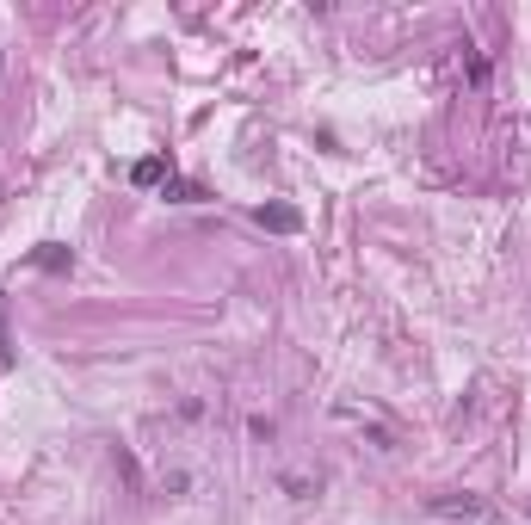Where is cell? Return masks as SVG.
I'll use <instances>...</instances> for the list:
<instances>
[{"instance_id":"cell-6","label":"cell","mask_w":531,"mask_h":525,"mask_svg":"<svg viewBox=\"0 0 531 525\" xmlns=\"http://www.w3.org/2000/svg\"><path fill=\"white\" fill-rule=\"evenodd\" d=\"M13 328H7V291H0V371H13Z\"/></svg>"},{"instance_id":"cell-5","label":"cell","mask_w":531,"mask_h":525,"mask_svg":"<svg viewBox=\"0 0 531 525\" xmlns=\"http://www.w3.org/2000/svg\"><path fill=\"white\" fill-rule=\"evenodd\" d=\"M31 266H44V272H68V266H75V254H68L62 241H44V248H31Z\"/></svg>"},{"instance_id":"cell-8","label":"cell","mask_w":531,"mask_h":525,"mask_svg":"<svg viewBox=\"0 0 531 525\" xmlns=\"http://www.w3.org/2000/svg\"><path fill=\"white\" fill-rule=\"evenodd\" d=\"M0 62H7V56H0Z\"/></svg>"},{"instance_id":"cell-1","label":"cell","mask_w":531,"mask_h":525,"mask_svg":"<svg viewBox=\"0 0 531 525\" xmlns=\"http://www.w3.org/2000/svg\"><path fill=\"white\" fill-rule=\"evenodd\" d=\"M427 519H433V525H507V513L494 507L488 495H470V488L433 495V501H427Z\"/></svg>"},{"instance_id":"cell-3","label":"cell","mask_w":531,"mask_h":525,"mask_svg":"<svg viewBox=\"0 0 531 525\" xmlns=\"http://www.w3.org/2000/svg\"><path fill=\"white\" fill-rule=\"evenodd\" d=\"M167 180H173V161H161V155L130 167V186H167Z\"/></svg>"},{"instance_id":"cell-7","label":"cell","mask_w":531,"mask_h":525,"mask_svg":"<svg viewBox=\"0 0 531 525\" xmlns=\"http://www.w3.org/2000/svg\"><path fill=\"white\" fill-rule=\"evenodd\" d=\"M161 198H167V204H198L204 192H198L192 180H167V186H161Z\"/></svg>"},{"instance_id":"cell-4","label":"cell","mask_w":531,"mask_h":525,"mask_svg":"<svg viewBox=\"0 0 531 525\" xmlns=\"http://www.w3.org/2000/svg\"><path fill=\"white\" fill-rule=\"evenodd\" d=\"M340 414H346V420H359V427L377 439V451H396V445H402V439H396V427H383L377 414H359V408H340Z\"/></svg>"},{"instance_id":"cell-2","label":"cell","mask_w":531,"mask_h":525,"mask_svg":"<svg viewBox=\"0 0 531 525\" xmlns=\"http://www.w3.org/2000/svg\"><path fill=\"white\" fill-rule=\"evenodd\" d=\"M254 223L272 229V235H297V229H303V210H291V204H266V210H254Z\"/></svg>"}]
</instances>
